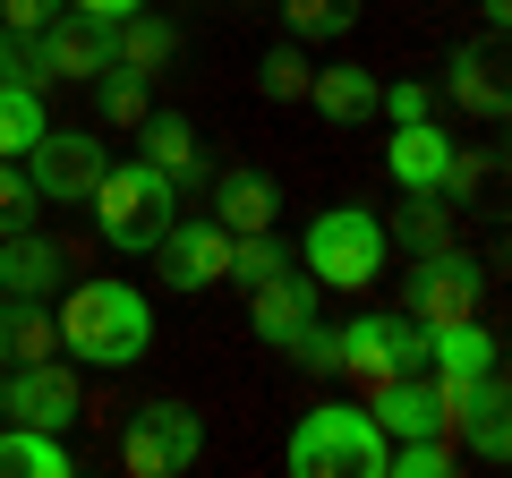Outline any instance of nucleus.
<instances>
[{
  "instance_id": "1",
  "label": "nucleus",
  "mask_w": 512,
  "mask_h": 478,
  "mask_svg": "<svg viewBox=\"0 0 512 478\" xmlns=\"http://www.w3.org/2000/svg\"><path fill=\"white\" fill-rule=\"evenodd\" d=\"M52 325L77 368H137L154 350V299L137 282H69Z\"/></svg>"
},
{
  "instance_id": "2",
  "label": "nucleus",
  "mask_w": 512,
  "mask_h": 478,
  "mask_svg": "<svg viewBox=\"0 0 512 478\" xmlns=\"http://www.w3.org/2000/svg\"><path fill=\"white\" fill-rule=\"evenodd\" d=\"M384 453H393V436L359 402H316V410H299L282 470L291 478H384Z\"/></svg>"
},
{
  "instance_id": "3",
  "label": "nucleus",
  "mask_w": 512,
  "mask_h": 478,
  "mask_svg": "<svg viewBox=\"0 0 512 478\" xmlns=\"http://www.w3.org/2000/svg\"><path fill=\"white\" fill-rule=\"evenodd\" d=\"M291 257H299V274H308L316 291H367V282H384L393 239H384V214H376V205H325Z\"/></svg>"
},
{
  "instance_id": "4",
  "label": "nucleus",
  "mask_w": 512,
  "mask_h": 478,
  "mask_svg": "<svg viewBox=\"0 0 512 478\" xmlns=\"http://www.w3.org/2000/svg\"><path fill=\"white\" fill-rule=\"evenodd\" d=\"M94 231H103V248H120V257H146L154 239L171 231V214H180V188L163 180V171L137 154V163H103V180H94Z\"/></svg>"
},
{
  "instance_id": "5",
  "label": "nucleus",
  "mask_w": 512,
  "mask_h": 478,
  "mask_svg": "<svg viewBox=\"0 0 512 478\" xmlns=\"http://www.w3.org/2000/svg\"><path fill=\"white\" fill-rule=\"evenodd\" d=\"M367 393H376L367 419H376L393 444H410V436H453L461 410H470V376H427V368L384 376V385H367Z\"/></svg>"
},
{
  "instance_id": "6",
  "label": "nucleus",
  "mask_w": 512,
  "mask_h": 478,
  "mask_svg": "<svg viewBox=\"0 0 512 478\" xmlns=\"http://www.w3.org/2000/svg\"><path fill=\"white\" fill-rule=\"evenodd\" d=\"M197 453H205V419L188 402L128 410V427H120V470L128 478H180V470H197Z\"/></svg>"
},
{
  "instance_id": "7",
  "label": "nucleus",
  "mask_w": 512,
  "mask_h": 478,
  "mask_svg": "<svg viewBox=\"0 0 512 478\" xmlns=\"http://www.w3.org/2000/svg\"><path fill=\"white\" fill-rule=\"evenodd\" d=\"M342 376H359V385H384V376H410V368H427V325L419 316H384V308H367V316H350L342 333Z\"/></svg>"
},
{
  "instance_id": "8",
  "label": "nucleus",
  "mask_w": 512,
  "mask_h": 478,
  "mask_svg": "<svg viewBox=\"0 0 512 478\" xmlns=\"http://www.w3.org/2000/svg\"><path fill=\"white\" fill-rule=\"evenodd\" d=\"M478 299H487V265L470 257V248H427V257H410V282H402V316H419V325H444V316H478Z\"/></svg>"
},
{
  "instance_id": "9",
  "label": "nucleus",
  "mask_w": 512,
  "mask_h": 478,
  "mask_svg": "<svg viewBox=\"0 0 512 478\" xmlns=\"http://www.w3.org/2000/svg\"><path fill=\"white\" fill-rule=\"evenodd\" d=\"M384 171H393V188H444V197H470L478 188V163L453 146V137L436 129V120H393V146H384Z\"/></svg>"
},
{
  "instance_id": "10",
  "label": "nucleus",
  "mask_w": 512,
  "mask_h": 478,
  "mask_svg": "<svg viewBox=\"0 0 512 478\" xmlns=\"http://www.w3.org/2000/svg\"><path fill=\"white\" fill-rule=\"evenodd\" d=\"M18 163H26V180H35L43 205H86L94 180H103V163H111V146L94 129H43Z\"/></svg>"
},
{
  "instance_id": "11",
  "label": "nucleus",
  "mask_w": 512,
  "mask_h": 478,
  "mask_svg": "<svg viewBox=\"0 0 512 478\" xmlns=\"http://www.w3.org/2000/svg\"><path fill=\"white\" fill-rule=\"evenodd\" d=\"M154 265H163L171 291H214V282H231V231H222L214 214H171V231L146 248Z\"/></svg>"
},
{
  "instance_id": "12",
  "label": "nucleus",
  "mask_w": 512,
  "mask_h": 478,
  "mask_svg": "<svg viewBox=\"0 0 512 478\" xmlns=\"http://www.w3.org/2000/svg\"><path fill=\"white\" fill-rule=\"evenodd\" d=\"M77 368L69 359H26V368H9V385H0V419H18V427H52V436H69L77 427Z\"/></svg>"
},
{
  "instance_id": "13",
  "label": "nucleus",
  "mask_w": 512,
  "mask_h": 478,
  "mask_svg": "<svg viewBox=\"0 0 512 478\" xmlns=\"http://www.w3.org/2000/svg\"><path fill=\"white\" fill-rule=\"evenodd\" d=\"M35 69L52 86H86L94 69H111V26L86 9H60L52 26H35Z\"/></svg>"
},
{
  "instance_id": "14",
  "label": "nucleus",
  "mask_w": 512,
  "mask_h": 478,
  "mask_svg": "<svg viewBox=\"0 0 512 478\" xmlns=\"http://www.w3.org/2000/svg\"><path fill=\"white\" fill-rule=\"evenodd\" d=\"M444 94H453L461 111H478V120H504V111H512V86H504V35H495V26H478L470 43H453V60H444Z\"/></svg>"
},
{
  "instance_id": "15",
  "label": "nucleus",
  "mask_w": 512,
  "mask_h": 478,
  "mask_svg": "<svg viewBox=\"0 0 512 478\" xmlns=\"http://www.w3.org/2000/svg\"><path fill=\"white\" fill-rule=\"evenodd\" d=\"M316 316H325V291H316V282L299 274V265L248 291V325H256V342H265V350H291L299 333L316 325Z\"/></svg>"
},
{
  "instance_id": "16",
  "label": "nucleus",
  "mask_w": 512,
  "mask_h": 478,
  "mask_svg": "<svg viewBox=\"0 0 512 478\" xmlns=\"http://www.w3.org/2000/svg\"><path fill=\"white\" fill-rule=\"evenodd\" d=\"M137 146H146V163L163 171L171 188H205L214 180V154H205V137L188 129L180 111H146V120H137Z\"/></svg>"
},
{
  "instance_id": "17",
  "label": "nucleus",
  "mask_w": 512,
  "mask_h": 478,
  "mask_svg": "<svg viewBox=\"0 0 512 478\" xmlns=\"http://www.w3.org/2000/svg\"><path fill=\"white\" fill-rule=\"evenodd\" d=\"M69 274V248H60L52 231H0V291H18V299H52V282Z\"/></svg>"
},
{
  "instance_id": "18",
  "label": "nucleus",
  "mask_w": 512,
  "mask_h": 478,
  "mask_svg": "<svg viewBox=\"0 0 512 478\" xmlns=\"http://www.w3.org/2000/svg\"><path fill=\"white\" fill-rule=\"evenodd\" d=\"M376 94H384V77H376V69H359V60L308 69V103L325 111L333 129H367V120H376Z\"/></svg>"
},
{
  "instance_id": "19",
  "label": "nucleus",
  "mask_w": 512,
  "mask_h": 478,
  "mask_svg": "<svg viewBox=\"0 0 512 478\" xmlns=\"http://www.w3.org/2000/svg\"><path fill=\"white\" fill-rule=\"evenodd\" d=\"M453 436H470V453L487 461V470H504L512 461V410H504V368L470 376V410H461Z\"/></svg>"
},
{
  "instance_id": "20",
  "label": "nucleus",
  "mask_w": 512,
  "mask_h": 478,
  "mask_svg": "<svg viewBox=\"0 0 512 478\" xmlns=\"http://www.w3.org/2000/svg\"><path fill=\"white\" fill-rule=\"evenodd\" d=\"M427 368L436 376H487L495 368V325L487 316H444V325H427Z\"/></svg>"
},
{
  "instance_id": "21",
  "label": "nucleus",
  "mask_w": 512,
  "mask_h": 478,
  "mask_svg": "<svg viewBox=\"0 0 512 478\" xmlns=\"http://www.w3.org/2000/svg\"><path fill=\"white\" fill-rule=\"evenodd\" d=\"M402 214L384 222V239H393V248H410V257H427V248H453L461 239V222H453V197H444V188H402Z\"/></svg>"
},
{
  "instance_id": "22",
  "label": "nucleus",
  "mask_w": 512,
  "mask_h": 478,
  "mask_svg": "<svg viewBox=\"0 0 512 478\" xmlns=\"http://www.w3.org/2000/svg\"><path fill=\"white\" fill-rule=\"evenodd\" d=\"M60 350V325H52V299H18L0 291V359L26 368V359H52Z\"/></svg>"
},
{
  "instance_id": "23",
  "label": "nucleus",
  "mask_w": 512,
  "mask_h": 478,
  "mask_svg": "<svg viewBox=\"0 0 512 478\" xmlns=\"http://www.w3.org/2000/svg\"><path fill=\"white\" fill-rule=\"evenodd\" d=\"M274 214H282L274 171H222V180H214V222H222V231H265Z\"/></svg>"
},
{
  "instance_id": "24",
  "label": "nucleus",
  "mask_w": 512,
  "mask_h": 478,
  "mask_svg": "<svg viewBox=\"0 0 512 478\" xmlns=\"http://www.w3.org/2000/svg\"><path fill=\"white\" fill-rule=\"evenodd\" d=\"M111 60H120V69L163 77L171 60H180V35H171V18H154V9H128V18L111 26Z\"/></svg>"
},
{
  "instance_id": "25",
  "label": "nucleus",
  "mask_w": 512,
  "mask_h": 478,
  "mask_svg": "<svg viewBox=\"0 0 512 478\" xmlns=\"http://www.w3.org/2000/svg\"><path fill=\"white\" fill-rule=\"evenodd\" d=\"M77 461H69V444L52 436V427H0V478H69Z\"/></svg>"
},
{
  "instance_id": "26",
  "label": "nucleus",
  "mask_w": 512,
  "mask_h": 478,
  "mask_svg": "<svg viewBox=\"0 0 512 478\" xmlns=\"http://www.w3.org/2000/svg\"><path fill=\"white\" fill-rule=\"evenodd\" d=\"M86 86H94V111H103L111 129H137V120L154 111V77L146 69H120V60H111V69H94Z\"/></svg>"
},
{
  "instance_id": "27",
  "label": "nucleus",
  "mask_w": 512,
  "mask_h": 478,
  "mask_svg": "<svg viewBox=\"0 0 512 478\" xmlns=\"http://www.w3.org/2000/svg\"><path fill=\"white\" fill-rule=\"evenodd\" d=\"M52 129V111H43V86H9L0 77V163H18L35 137Z\"/></svg>"
},
{
  "instance_id": "28",
  "label": "nucleus",
  "mask_w": 512,
  "mask_h": 478,
  "mask_svg": "<svg viewBox=\"0 0 512 478\" xmlns=\"http://www.w3.org/2000/svg\"><path fill=\"white\" fill-rule=\"evenodd\" d=\"M291 239H274V222L265 231H231V282L239 291H256V282H274V274H291Z\"/></svg>"
},
{
  "instance_id": "29",
  "label": "nucleus",
  "mask_w": 512,
  "mask_h": 478,
  "mask_svg": "<svg viewBox=\"0 0 512 478\" xmlns=\"http://www.w3.org/2000/svg\"><path fill=\"white\" fill-rule=\"evenodd\" d=\"M359 26V0H282V35L291 43H342Z\"/></svg>"
},
{
  "instance_id": "30",
  "label": "nucleus",
  "mask_w": 512,
  "mask_h": 478,
  "mask_svg": "<svg viewBox=\"0 0 512 478\" xmlns=\"http://www.w3.org/2000/svg\"><path fill=\"white\" fill-rule=\"evenodd\" d=\"M256 94H265V103H308V43L282 35L274 52L256 60Z\"/></svg>"
},
{
  "instance_id": "31",
  "label": "nucleus",
  "mask_w": 512,
  "mask_h": 478,
  "mask_svg": "<svg viewBox=\"0 0 512 478\" xmlns=\"http://www.w3.org/2000/svg\"><path fill=\"white\" fill-rule=\"evenodd\" d=\"M35 214H43V197L26 180V163H0V231H26Z\"/></svg>"
},
{
  "instance_id": "32",
  "label": "nucleus",
  "mask_w": 512,
  "mask_h": 478,
  "mask_svg": "<svg viewBox=\"0 0 512 478\" xmlns=\"http://www.w3.org/2000/svg\"><path fill=\"white\" fill-rule=\"evenodd\" d=\"M282 359H291V368H308V376H342V342H333V325H325V316H316V325L299 333V342L282 350Z\"/></svg>"
},
{
  "instance_id": "33",
  "label": "nucleus",
  "mask_w": 512,
  "mask_h": 478,
  "mask_svg": "<svg viewBox=\"0 0 512 478\" xmlns=\"http://www.w3.org/2000/svg\"><path fill=\"white\" fill-rule=\"evenodd\" d=\"M376 111H393V120H436V94H427V86H384Z\"/></svg>"
},
{
  "instance_id": "34",
  "label": "nucleus",
  "mask_w": 512,
  "mask_h": 478,
  "mask_svg": "<svg viewBox=\"0 0 512 478\" xmlns=\"http://www.w3.org/2000/svg\"><path fill=\"white\" fill-rule=\"evenodd\" d=\"M69 0H0V26H18V35H35V26H52Z\"/></svg>"
},
{
  "instance_id": "35",
  "label": "nucleus",
  "mask_w": 512,
  "mask_h": 478,
  "mask_svg": "<svg viewBox=\"0 0 512 478\" xmlns=\"http://www.w3.org/2000/svg\"><path fill=\"white\" fill-rule=\"evenodd\" d=\"M69 9H86V18H103V26H120L128 9H146V0H69Z\"/></svg>"
},
{
  "instance_id": "36",
  "label": "nucleus",
  "mask_w": 512,
  "mask_h": 478,
  "mask_svg": "<svg viewBox=\"0 0 512 478\" xmlns=\"http://www.w3.org/2000/svg\"><path fill=\"white\" fill-rule=\"evenodd\" d=\"M478 26H495V35H504V26H512V0H478Z\"/></svg>"
},
{
  "instance_id": "37",
  "label": "nucleus",
  "mask_w": 512,
  "mask_h": 478,
  "mask_svg": "<svg viewBox=\"0 0 512 478\" xmlns=\"http://www.w3.org/2000/svg\"><path fill=\"white\" fill-rule=\"evenodd\" d=\"M0 385H9V359H0Z\"/></svg>"
}]
</instances>
